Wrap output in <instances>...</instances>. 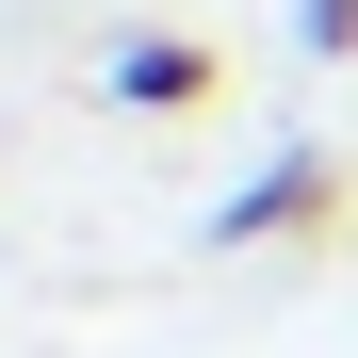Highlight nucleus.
<instances>
[{
	"mask_svg": "<svg viewBox=\"0 0 358 358\" xmlns=\"http://www.w3.org/2000/svg\"><path fill=\"white\" fill-rule=\"evenodd\" d=\"M342 212H358L342 147H326V131H293V147H277V163L245 179V196L212 212V245H228V261H245V245H342Z\"/></svg>",
	"mask_w": 358,
	"mask_h": 358,
	"instance_id": "f257e3e1",
	"label": "nucleus"
},
{
	"mask_svg": "<svg viewBox=\"0 0 358 358\" xmlns=\"http://www.w3.org/2000/svg\"><path fill=\"white\" fill-rule=\"evenodd\" d=\"M114 98H131V114H196L212 98V49L196 33H114Z\"/></svg>",
	"mask_w": 358,
	"mask_h": 358,
	"instance_id": "f03ea898",
	"label": "nucleus"
},
{
	"mask_svg": "<svg viewBox=\"0 0 358 358\" xmlns=\"http://www.w3.org/2000/svg\"><path fill=\"white\" fill-rule=\"evenodd\" d=\"M293 33H310V66H358V0H310Z\"/></svg>",
	"mask_w": 358,
	"mask_h": 358,
	"instance_id": "7ed1b4c3",
	"label": "nucleus"
}]
</instances>
